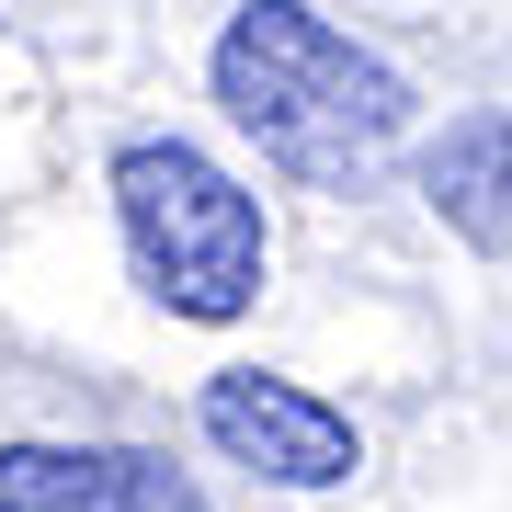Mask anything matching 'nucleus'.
<instances>
[{"label": "nucleus", "instance_id": "nucleus-1", "mask_svg": "<svg viewBox=\"0 0 512 512\" xmlns=\"http://www.w3.org/2000/svg\"><path fill=\"white\" fill-rule=\"evenodd\" d=\"M217 103L274 171L319 194H353L410 137V80L376 46H353L308 0H239L217 35Z\"/></svg>", "mask_w": 512, "mask_h": 512}, {"label": "nucleus", "instance_id": "nucleus-2", "mask_svg": "<svg viewBox=\"0 0 512 512\" xmlns=\"http://www.w3.org/2000/svg\"><path fill=\"white\" fill-rule=\"evenodd\" d=\"M114 217H126L137 285L171 319H239L262 296V205L205 148H183V137L114 148Z\"/></svg>", "mask_w": 512, "mask_h": 512}, {"label": "nucleus", "instance_id": "nucleus-3", "mask_svg": "<svg viewBox=\"0 0 512 512\" xmlns=\"http://www.w3.org/2000/svg\"><path fill=\"white\" fill-rule=\"evenodd\" d=\"M205 433H217L239 467H262L274 490H342V478L365 467L353 421L330 410L319 387L262 376V365H239V376H217V387H205Z\"/></svg>", "mask_w": 512, "mask_h": 512}, {"label": "nucleus", "instance_id": "nucleus-4", "mask_svg": "<svg viewBox=\"0 0 512 512\" xmlns=\"http://www.w3.org/2000/svg\"><path fill=\"white\" fill-rule=\"evenodd\" d=\"M0 512H205L148 444H0Z\"/></svg>", "mask_w": 512, "mask_h": 512}, {"label": "nucleus", "instance_id": "nucleus-5", "mask_svg": "<svg viewBox=\"0 0 512 512\" xmlns=\"http://www.w3.org/2000/svg\"><path fill=\"white\" fill-rule=\"evenodd\" d=\"M421 194H433V217L456 239L512 251V114H456L421 148Z\"/></svg>", "mask_w": 512, "mask_h": 512}]
</instances>
